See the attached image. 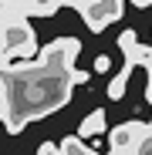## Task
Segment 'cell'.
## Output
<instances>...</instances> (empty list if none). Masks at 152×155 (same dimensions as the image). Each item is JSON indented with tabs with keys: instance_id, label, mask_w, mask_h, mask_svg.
Masks as SVG:
<instances>
[{
	"instance_id": "6",
	"label": "cell",
	"mask_w": 152,
	"mask_h": 155,
	"mask_svg": "<svg viewBox=\"0 0 152 155\" xmlns=\"http://www.w3.org/2000/svg\"><path fill=\"white\" fill-rule=\"evenodd\" d=\"M135 44H139V37H135V31H122V34H118V47L125 51V54H129V51H132Z\"/></svg>"
},
{
	"instance_id": "1",
	"label": "cell",
	"mask_w": 152,
	"mask_h": 155,
	"mask_svg": "<svg viewBox=\"0 0 152 155\" xmlns=\"http://www.w3.org/2000/svg\"><path fill=\"white\" fill-rule=\"evenodd\" d=\"M85 24H88V31H105L108 24H115L122 17V0H91V4L81 10Z\"/></svg>"
},
{
	"instance_id": "8",
	"label": "cell",
	"mask_w": 152,
	"mask_h": 155,
	"mask_svg": "<svg viewBox=\"0 0 152 155\" xmlns=\"http://www.w3.org/2000/svg\"><path fill=\"white\" fill-rule=\"evenodd\" d=\"M145 98L152 101V71H149V88H145Z\"/></svg>"
},
{
	"instance_id": "9",
	"label": "cell",
	"mask_w": 152,
	"mask_h": 155,
	"mask_svg": "<svg viewBox=\"0 0 152 155\" xmlns=\"http://www.w3.org/2000/svg\"><path fill=\"white\" fill-rule=\"evenodd\" d=\"M132 4H135V7H149V4H152V0H132Z\"/></svg>"
},
{
	"instance_id": "4",
	"label": "cell",
	"mask_w": 152,
	"mask_h": 155,
	"mask_svg": "<svg viewBox=\"0 0 152 155\" xmlns=\"http://www.w3.org/2000/svg\"><path fill=\"white\" fill-rule=\"evenodd\" d=\"M132 71H135V64H129V61H125V64H122V71L108 81V98H112V101H118L125 91H129V74H132Z\"/></svg>"
},
{
	"instance_id": "2",
	"label": "cell",
	"mask_w": 152,
	"mask_h": 155,
	"mask_svg": "<svg viewBox=\"0 0 152 155\" xmlns=\"http://www.w3.org/2000/svg\"><path fill=\"white\" fill-rule=\"evenodd\" d=\"M149 135V121H122L108 132V145L115 152H135V145Z\"/></svg>"
},
{
	"instance_id": "3",
	"label": "cell",
	"mask_w": 152,
	"mask_h": 155,
	"mask_svg": "<svg viewBox=\"0 0 152 155\" xmlns=\"http://www.w3.org/2000/svg\"><path fill=\"white\" fill-rule=\"evenodd\" d=\"M105 132V111H91V115H85V121L78 125V138L81 142H88V138H95V135H101Z\"/></svg>"
},
{
	"instance_id": "7",
	"label": "cell",
	"mask_w": 152,
	"mask_h": 155,
	"mask_svg": "<svg viewBox=\"0 0 152 155\" xmlns=\"http://www.w3.org/2000/svg\"><path fill=\"white\" fill-rule=\"evenodd\" d=\"M108 68H112V61H108L105 54H98V58H95V71H98V74H105Z\"/></svg>"
},
{
	"instance_id": "5",
	"label": "cell",
	"mask_w": 152,
	"mask_h": 155,
	"mask_svg": "<svg viewBox=\"0 0 152 155\" xmlns=\"http://www.w3.org/2000/svg\"><path fill=\"white\" fill-rule=\"evenodd\" d=\"M58 152H61V155H88V148H85V142H81L78 135H68V138L58 145Z\"/></svg>"
}]
</instances>
